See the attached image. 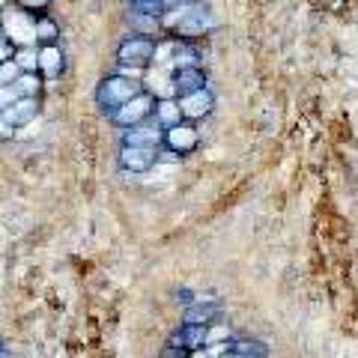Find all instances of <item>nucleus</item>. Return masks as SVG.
I'll use <instances>...</instances> for the list:
<instances>
[{"instance_id":"obj_17","label":"nucleus","mask_w":358,"mask_h":358,"mask_svg":"<svg viewBox=\"0 0 358 358\" xmlns=\"http://www.w3.org/2000/svg\"><path fill=\"white\" fill-rule=\"evenodd\" d=\"M227 350L239 355H251V358H268V346L257 338H230Z\"/></svg>"},{"instance_id":"obj_3","label":"nucleus","mask_w":358,"mask_h":358,"mask_svg":"<svg viewBox=\"0 0 358 358\" xmlns=\"http://www.w3.org/2000/svg\"><path fill=\"white\" fill-rule=\"evenodd\" d=\"M152 54H155V36H138V33H129L126 39L117 45V66L120 75H131L152 66Z\"/></svg>"},{"instance_id":"obj_24","label":"nucleus","mask_w":358,"mask_h":358,"mask_svg":"<svg viewBox=\"0 0 358 358\" xmlns=\"http://www.w3.org/2000/svg\"><path fill=\"white\" fill-rule=\"evenodd\" d=\"M203 0H164V13H179V9H192Z\"/></svg>"},{"instance_id":"obj_12","label":"nucleus","mask_w":358,"mask_h":358,"mask_svg":"<svg viewBox=\"0 0 358 358\" xmlns=\"http://www.w3.org/2000/svg\"><path fill=\"white\" fill-rule=\"evenodd\" d=\"M39 108H42L39 99H18L15 105H9L3 114H0V120H3L9 129H15V131H18V129L30 126V122L39 117Z\"/></svg>"},{"instance_id":"obj_19","label":"nucleus","mask_w":358,"mask_h":358,"mask_svg":"<svg viewBox=\"0 0 358 358\" xmlns=\"http://www.w3.org/2000/svg\"><path fill=\"white\" fill-rule=\"evenodd\" d=\"M129 13L147 15V18H162L164 15V0H126Z\"/></svg>"},{"instance_id":"obj_30","label":"nucleus","mask_w":358,"mask_h":358,"mask_svg":"<svg viewBox=\"0 0 358 358\" xmlns=\"http://www.w3.org/2000/svg\"><path fill=\"white\" fill-rule=\"evenodd\" d=\"M0 358H13V355H9V352L3 350V346H0Z\"/></svg>"},{"instance_id":"obj_16","label":"nucleus","mask_w":358,"mask_h":358,"mask_svg":"<svg viewBox=\"0 0 358 358\" xmlns=\"http://www.w3.org/2000/svg\"><path fill=\"white\" fill-rule=\"evenodd\" d=\"M33 42H36V45L60 42V24H57V21H54L48 13L33 18Z\"/></svg>"},{"instance_id":"obj_13","label":"nucleus","mask_w":358,"mask_h":358,"mask_svg":"<svg viewBox=\"0 0 358 358\" xmlns=\"http://www.w3.org/2000/svg\"><path fill=\"white\" fill-rule=\"evenodd\" d=\"M206 334H209L206 326H188V322H182V326L167 338V343L179 346V350H188V352H200L206 346Z\"/></svg>"},{"instance_id":"obj_7","label":"nucleus","mask_w":358,"mask_h":358,"mask_svg":"<svg viewBox=\"0 0 358 358\" xmlns=\"http://www.w3.org/2000/svg\"><path fill=\"white\" fill-rule=\"evenodd\" d=\"M159 152L162 150H150V147H120L117 164L129 173H147L159 164Z\"/></svg>"},{"instance_id":"obj_6","label":"nucleus","mask_w":358,"mask_h":358,"mask_svg":"<svg viewBox=\"0 0 358 358\" xmlns=\"http://www.w3.org/2000/svg\"><path fill=\"white\" fill-rule=\"evenodd\" d=\"M164 143V129L155 120H147L141 126H131L122 131L120 147H150V150H162Z\"/></svg>"},{"instance_id":"obj_31","label":"nucleus","mask_w":358,"mask_h":358,"mask_svg":"<svg viewBox=\"0 0 358 358\" xmlns=\"http://www.w3.org/2000/svg\"><path fill=\"white\" fill-rule=\"evenodd\" d=\"M0 42H9V39H6V33H3V27H0Z\"/></svg>"},{"instance_id":"obj_4","label":"nucleus","mask_w":358,"mask_h":358,"mask_svg":"<svg viewBox=\"0 0 358 358\" xmlns=\"http://www.w3.org/2000/svg\"><path fill=\"white\" fill-rule=\"evenodd\" d=\"M152 108H155V96L150 93V90H143V93L134 96L131 102L117 108L114 114H108V122H110V126H117L120 131H126L131 126H141V122L152 120Z\"/></svg>"},{"instance_id":"obj_29","label":"nucleus","mask_w":358,"mask_h":358,"mask_svg":"<svg viewBox=\"0 0 358 358\" xmlns=\"http://www.w3.org/2000/svg\"><path fill=\"white\" fill-rule=\"evenodd\" d=\"M215 358H251V355H239V352H230V350H224V352H218Z\"/></svg>"},{"instance_id":"obj_27","label":"nucleus","mask_w":358,"mask_h":358,"mask_svg":"<svg viewBox=\"0 0 358 358\" xmlns=\"http://www.w3.org/2000/svg\"><path fill=\"white\" fill-rule=\"evenodd\" d=\"M13 51H15V45H13V42H0V66L13 60Z\"/></svg>"},{"instance_id":"obj_9","label":"nucleus","mask_w":358,"mask_h":358,"mask_svg":"<svg viewBox=\"0 0 358 358\" xmlns=\"http://www.w3.org/2000/svg\"><path fill=\"white\" fill-rule=\"evenodd\" d=\"M171 87H173V99H182V96H188V93H197V90H206V87H209V72H206V66L171 72Z\"/></svg>"},{"instance_id":"obj_26","label":"nucleus","mask_w":358,"mask_h":358,"mask_svg":"<svg viewBox=\"0 0 358 358\" xmlns=\"http://www.w3.org/2000/svg\"><path fill=\"white\" fill-rule=\"evenodd\" d=\"M173 299H176V301H182V308H188V305H194V301H197L200 296H197V293H192V289H176Z\"/></svg>"},{"instance_id":"obj_21","label":"nucleus","mask_w":358,"mask_h":358,"mask_svg":"<svg viewBox=\"0 0 358 358\" xmlns=\"http://www.w3.org/2000/svg\"><path fill=\"white\" fill-rule=\"evenodd\" d=\"M13 3L18 9H24V13H30V15H45L51 9L54 0H13Z\"/></svg>"},{"instance_id":"obj_10","label":"nucleus","mask_w":358,"mask_h":358,"mask_svg":"<svg viewBox=\"0 0 358 358\" xmlns=\"http://www.w3.org/2000/svg\"><path fill=\"white\" fill-rule=\"evenodd\" d=\"M221 320V305L215 299H206L200 296L194 305L182 308V322H188V326H215V322Z\"/></svg>"},{"instance_id":"obj_25","label":"nucleus","mask_w":358,"mask_h":358,"mask_svg":"<svg viewBox=\"0 0 358 358\" xmlns=\"http://www.w3.org/2000/svg\"><path fill=\"white\" fill-rule=\"evenodd\" d=\"M159 358H194V352H188V350H179V346H171V343H164V350Z\"/></svg>"},{"instance_id":"obj_33","label":"nucleus","mask_w":358,"mask_h":358,"mask_svg":"<svg viewBox=\"0 0 358 358\" xmlns=\"http://www.w3.org/2000/svg\"><path fill=\"white\" fill-rule=\"evenodd\" d=\"M0 346H3V343H0Z\"/></svg>"},{"instance_id":"obj_20","label":"nucleus","mask_w":358,"mask_h":358,"mask_svg":"<svg viewBox=\"0 0 358 358\" xmlns=\"http://www.w3.org/2000/svg\"><path fill=\"white\" fill-rule=\"evenodd\" d=\"M129 24H131V33H138V36H155V30L162 27V18H147V15L129 13Z\"/></svg>"},{"instance_id":"obj_14","label":"nucleus","mask_w":358,"mask_h":358,"mask_svg":"<svg viewBox=\"0 0 358 358\" xmlns=\"http://www.w3.org/2000/svg\"><path fill=\"white\" fill-rule=\"evenodd\" d=\"M203 66V54L194 42L188 39H173V60H171V72L176 69H197Z\"/></svg>"},{"instance_id":"obj_1","label":"nucleus","mask_w":358,"mask_h":358,"mask_svg":"<svg viewBox=\"0 0 358 358\" xmlns=\"http://www.w3.org/2000/svg\"><path fill=\"white\" fill-rule=\"evenodd\" d=\"M143 90H147V87H143V81L138 75H120V72L105 75L102 81L96 84V105L108 117V114H114L117 108L131 102L134 96H141Z\"/></svg>"},{"instance_id":"obj_2","label":"nucleus","mask_w":358,"mask_h":358,"mask_svg":"<svg viewBox=\"0 0 358 358\" xmlns=\"http://www.w3.org/2000/svg\"><path fill=\"white\" fill-rule=\"evenodd\" d=\"M162 27L171 30L176 39L194 42L197 36L209 33L215 24H212V18H209V13H206V3H197V6H192V9H179V13H164V15H162Z\"/></svg>"},{"instance_id":"obj_5","label":"nucleus","mask_w":358,"mask_h":358,"mask_svg":"<svg viewBox=\"0 0 358 358\" xmlns=\"http://www.w3.org/2000/svg\"><path fill=\"white\" fill-rule=\"evenodd\" d=\"M200 147V131L194 122H179V126H171V129H164V143H162V150L167 152H173L176 159H185V155H192L194 150Z\"/></svg>"},{"instance_id":"obj_32","label":"nucleus","mask_w":358,"mask_h":358,"mask_svg":"<svg viewBox=\"0 0 358 358\" xmlns=\"http://www.w3.org/2000/svg\"><path fill=\"white\" fill-rule=\"evenodd\" d=\"M0 9H6V0H0Z\"/></svg>"},{"instance_id":"obj_18","label":"nucleus","mask_w":358,"mask_h":358,"mask_svg":"<svg viewBox=\"0 0 358 358\" xmlns=\"http://www.w3.org/2000/svg\"><path fill=\"white\" fill-rule=\"evenodd\" d=\"M13 63L18 66L21 72H39V54H36V45H21V48L13 51Z\"/></svg>"},{"instance_id":"obj_11","label":"nucleus","mask_w":358,"mask_h":358,"mask_svg":"<svg viewBox=\"0 0 358 358\" xmlns=\"http://www.w3.org/2000/svg\"><path fill=\"white\" fill-rule=\"evenodd\" d=\"M36 54H39V75L54 81L66 72V54H63V45L60 42H51V45H36Z\"/></svg>"},{"instance_id":"obj_8","label":"nucleus","mask_w":358,"mask_h":358,"mask_svg":"<svg viewBox=\"0 0 358 358\" xmlns=\"http://www.w3.org/2000/svg\"><path fill=\"white\" fill-rule=\"evenodd\" d=\"M179 102V110H182V117L188 120V122H197L200 120H206L212 110H215V93L206 87V90H197V93H188V96H182V99H176Z\"/></svg>"},{"instance_id":"obj_22","label":"nucleus","mask_w":358,"mask_h":358,"mask_svg":"<svg viewBox=\"0 0 358 358\" xmlns=\"http://www.w3.org/2000/svg\"><path fill=\"white\" fill-rule=\"evenodd\" d=\"M18 75H21V69H18V66H15L13 60L3 63V66H0V87H9V84H13L15 78H18Z\"/></svg>"},{"instance_id":"obj_15","label":"nucleus","mask_w":358,"mask_h":358,"mask_svg":"<svg viewBox=\"0 0 358 358\" xmlns=\"http://www.w3.org/2000/svg\"><path fill=\"white\" fill-rule=\"evenodd\" d=\"M152 120L159 122L162 129H171V126H179V122H185V117H182V110H179L176 99H155Z\"/></svg>"},{"instance_id":"obj_28","label":"nucleus","mask_w":358,"mask_h":358,"mask_svg":"<svg viewBox=\"0 0 358 358\" xmlns=\"http://www.w3.org/2000/svg\"><path fill=\"white\" fill-rule=\"evenodd\" d=\"M13 134H15V129H9L6 122L0 120V141H9V138H13Z\"/></svg>"},{"instance_id":"obj_23","label":"nucleus","mask_w":358,"mask_h":358,"mask_svg":"<svg viewBox=\"0 0 358 358\" xmlns=\"http://www.w3.org/2000/svg\"><path fill=\"white\" fill-rule=\"evenodd\" d=\"M18 99H21V96L15 93V87H13V84H9V87H0V114H3L9 105H15Z\"/></svg>"}]
</instances>
